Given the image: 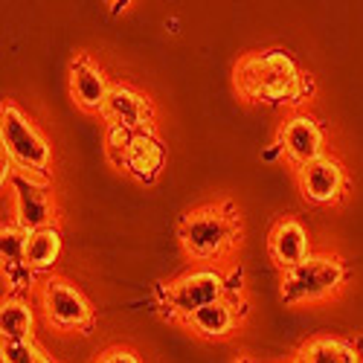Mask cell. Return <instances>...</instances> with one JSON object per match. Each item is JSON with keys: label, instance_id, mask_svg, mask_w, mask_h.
<instances>
[{"label": "cell", "instance_id": "cell-1", "mask_svg": "<svg viewBox=\"0 0 363 363\" xmlns=\"http://www.w3.org/2000/svg\"><path fill=\"white\" fill-rule=\"evenodd\" d=\"M235 90L253 105H299L314 94V82L302 73L288 50H256L238 58L233 70Z\"/></svg>", "mask_w": 363, "mask_h": 363}, {"label": "cell", "instance_id": "cell-2", "mask_svg": "<svg viewBox=\"0 0 363 363\" xmlns=\"http://www.w3.org/2000/svg\"><path fill=\"white\" fill-rule=\"evenodd\" d=\"M238 216L233 203H206L180 218L177 238L184 253L195 262H218L238 245Z\"/></svg>", "mask_w": 363, "mask_h": 363}, {"label": "cell", "instance_id": "cell-3", "mask_svg": "<svg viewBox=\"0 0 363 363\" xmlns=\"http://www.w3.org/2000/svg\"><path fill=\"white\" fill-rule=\"evenodd\" d=\"M0 143H4V155L15 163L18 172L47 180L50 143L33 125V119H26L15 105H4L0 111Z\"/></svg>", "mask_w": 363, "mask_h": 363}, {"label": "cell", "instance_id": "cell-4", "mask_svg": "<svg viewBox=\"0 0 363 363\" xmlns=\"http://www.w3.org/2000/svg\"><path fill=\"white\" fill-rule=\"evenodd\" d=\"M346 282V264L337 256L311 253L302 264L285 270L282 277V299L288 306L317 302L331 294H337Z\"/></svg>", "mask_w": 363, "mask_h": 363}, {"label": "cell", "instance_id": "cell-5", "mask_svg": "<svg viewBox=\"0 0 363 363\" xmlns=\"http://www.w3.org/2000/svg\"><path fill=\"white\" fill-rule=\"evenodd\" d=\"M233 296V285L227 282V277L216 267H198L189 270L180 279H174L169 285V296H166V308L172 317L189 320L195 311L213 306L218 299Z\"/></svg>", "mask_w": 363, "mask_h": 363}, {"label": "cell", "instance_id": "cell-6", "mask_svg": "<svg viewBox=\"0 0 363 363\" xmlns=\"http://www.w3.org/2000/svg\"><path fill=\"white\" fill-rule=\"evenodd\" d=\"M41 308L47 320L62 331H87L94 325V308H90L87 296L67 279H44Z\"/></svg>", "mask_w": 363, "mask_h": 363}, {"label": "cell", "instance_id": "cell-7", "mask_svg": "<svg viewBox=\"0 0 363 363\" xmlns=\"http://www.w3.org/2000/svg\"><path fill=\"white\" fill-rule=\"evenodd\" d=\"M9 186L15 195V224L18 227H23L26 233L52 227L55 206L50 198V180L26 174V172H15Z\"/></svg>", "mask_w": 363, "mask_h": 363}, {"label": "cell", "instance_id": "cell-8", "mask_svg": "<svg viewBox=\"0 0 363 363\" xmlns=\"http://www.w3.org/2000/svg\"><path fill=\"white\" fill-rule=\"evenodd\" d=\"M282 145V155L296 166H308L323 155V148H325V137H323V128L317 125V119L308 116V113H294L291 119H285L282 128H279V140Z\"/></svg>", "mask_w": 363, "mask_h": 363}, {"label": "cell", "instance_id": "cell-9", "mask_svg": "<svg viewBox=\"0 0 363 363\" xmlns=\"http://www.w3.org/2000/svg\"><path fill=\"white\" fill-rule=\"evenodd\" d=\"M296 180H299V192L308 203L314 206H331L343 198L346 189V174L343 166L335 157H320L308 166L296 169Z\"/></svg>", "mask_w": 363, "mask_h": 363}, {"label": "cell", "instance_id": "cell-10", "mask_svg": "<svg viewBox=\"0 0 363 363\" xmlns=\"http://www.w3.org/2000/svg\"><path fill=\"white\" fill-rule=\"evenodd\" d=\"M102 119L108 125H123L128 131H151V123H155V108H151V99L143 96L140 90L128 87V84H113L111 96L105 102Z\"/></svg>", "mask_w": 363, "mask_h": 363}, {"label": "cell", "instance_id": "cell-11", "mask_svg": "<svg viewBox=\"0 0 363 363\" xmlns=\"http://www.w3.org/2000/svg\"><path fill=\"white\" fill-rule=\"evenodd\" d=\"M111 82L102 67H96L87 55H76L70 62V96L73 102L87 111V113H99L105 111V102L111 96Z\"/></svg>", "mask_w": 363, "mask_h": 363}, {"label": "cell", "instance_id": "cell-12", "mask_svg": "<svg viewBox=\"0 0 363 363\" xmlns=\"http://www.w3.org/2000/svg\"><path fill=\"white\" fill-rule=\"evenodd\" d=\"M166 166V145L155 131H137L125 151L123 169L137 180V184H155Z\"/></svg>", "mask_w": 363, "mask_h": 363}, {"label": "cell", "instance_id": "cell-13", "mask_svg": "<svg viewBox=\"0 0 363 363\" xmlns=\"http://www.w3.org/2000/svg\"><path fill=\"white\" fill-rule=\"evenodd\" d=\"M267 250H270V259H274V264L282 267V274H285V270L302 264V262L311 256L308 230L302 227L296 218H282V221H277L274 230H270Z\"/></svg>", "mask_w": 363, "mask_h": 363}, {"label": "cell", "instance_id": "cell-14", "mask_svg": "<svg viewBox=\"0 0 363 363\" xmlns=\"http://www.w3.org/2000/svg\"><path fill=\"white\" fill-rule=\"evenodd\" d=\"M26 230L12 224H4L0 230V259H4V279L12 288V296H21V291H26V285L33 288L35 274L26 267Z\"/></svg>", "mask_w": 363, "mask_h": 363}, {"label": "cell", "instance_id": "cell-15", "mask_svg": "<svg viewBox=\"0 0 363 363\" xmlns=\"http://www.w3.org/2000/svg\"><path fill=\"white\" fill-rule=\"evenodd\" d=\"M238 320H241L238 306L233 302V296H227V299H218V302H213V306L195 311L186 323L192 325L195 335L209 337V340H221V337L233 335V328L238 325Z\"/></svg>", "mask_w": 363, "mask_h": 363}, {"label": "cell", "instance_id": "cell-16", "mask_svg": "<svg viewBox=\"0 0 363 363\" xmlns=\"http://www.w3.org/2000/svg\"><path fill=\"white\" fill-rule=\"evenodd\" d=\"M33 325H35L33 306L23 296L9 294L4 299V306H0V337H4V343L33 340Z\"/></svg>", "mask_w": 363, "mask_h": 363}, {"label": "cell", "instance_id": "cell-17", "mask_svg": "<svg viewBox=\"0 0 363 363\" xmlns=\"http://www.w3.org/2000/svg\"><path fill=\"white\" fill-rule=\"evenodd\" d=\"M296 363H360V349L343 337H311L302 343Z\"/></svg>", "mask_w": 363, "mask_h": 363}, {"label": "cell", "instance_id": "cell-18", "mask_svg": "<svg viewBox=\"0 0 363 363\" xmlns=\"http://www.w3.org/2000/svg\"><path fill=\"white\" fill-rule=\"evenodd\" d=\"M58 256H62V233L58 227H44L26 235V267L33 274H47L55 267Z\"/></svg>", "mask_w": 363, "mask_h": 363}, {"label": "cell", "instance_id": "cell-19", "mask_svg": "<svg viewBox=\"0 0 363 363\" xmlns=\"http://www.w3.org/2000/svg\"><path fill=\"white\" fill-rule=\"evenodd\" d=\"M0 360H4V363H50L47 354L35 346V340L4 343V346H0Z\"/></svg>", "mask_w": 363, "mask_h": 363}, {"label": "cell", "instance_id": "cell-20", "mask_svg": "<svg viewBox=\"0 0 363 363\" xmlns=\"http://www.w3.org/2000/svg\"><path fill=\"white\" fill-rule=\"evenodd\" d=\"M131 137H134V131H128V128H123V125H108L105 128V148H108V157L123 169V160H125V151H128V145H131Z\"/></svg>", "mask_w": 363, "mask_h": 363}, {"label": "cell", "instance_id": "cell-21", "mask_svg": "<svg viewBox=\"0 0 363 363\" xmlns=\"http://www.w3.org/2000/svg\"><path fill=\"white\" fill-rule=\"evenodd\" d=\"M96 363H140V357H137L131 349H123V346H119V349H108Z\"/></svg>", "mask_w": 363, "mask_h": 363}, {"label": "cell", "instance_id": "cell-22", "mask_svg": "<svg viewBox=\"0 0 363 363\" xmlns=\"http://www.w3.org/2000/svg\"><path fill=\"white\" fill-rule=\"evenodd\" d=\"M108 6H111L113 15H119V12H125V9L131 6V0H123V4H108Z\"/></svg>", "mask_w": 363, "mask_h": 363}, {"label": "cell", "instance_id": "cell-23", "mask_svg": "<svg viewBox=\"0 0 363 363\" xmlns=\"http://www.w3.org/2000/svg\"><path fill=\"white\" fill-rule=\"evenodd\" d=\"M235 363H253V360H247V357H241V360H235Z\"/></svg>", "mask_w": 363, "mask_h": 363}, {"label": "cell", "instance_id": "cell-24", "mask_svg": "<svg viewBox=\"0 0 363 363\" xmlns=\"http://www.w3.org/2000/svg\"><path fill=\"white\" fill-rule=\"evenodd\" d=\"M291 363H296V360H291Z\"/></svg>", "mask_w": 363, "mask_h": 363}]
</instances>
